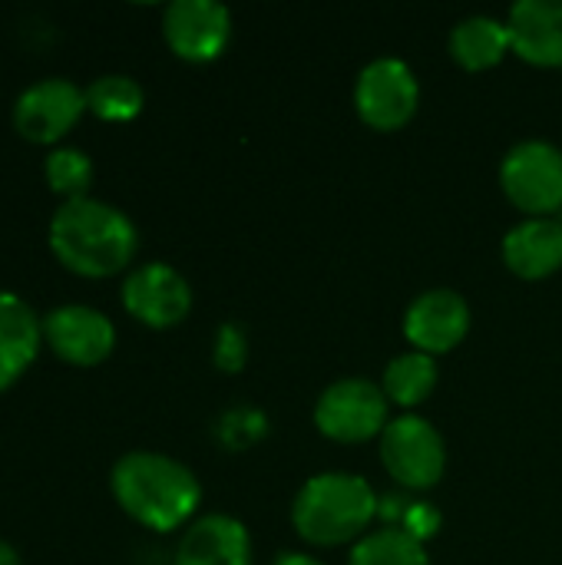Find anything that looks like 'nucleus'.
I'll return each instance as SVG.
<instances>
[{
    "label": "nucleus",
    "instance_id": "f257e3e1",
    "mask_svg": "<svg viewBox=\"0 0 562 565\" xmlns=\"http://www.w3.org/2000/svg\"><path fill=\"white\" fill-rule=\"evenodd\" d=\"M46 238L53 258L79 278H113L126 271L139 252L132 218L93 195L60 202Z\"/></svg>",
    "mask_w": 562,
    "mask_h": 565
},
{
    "label": "nucleus",
    "instance_id": "f03ea898",
    "mask_svg": "<svg viewBox=\"0 0 562 565\" xmlns=\"http://www.w3.org/2000/svg\"><path fill=\"white\" fill-rule=\"evenodd\" d=\"M109 493L119 510L152 533H172L185 526L199 503V477L176 457L156 450H129L109 470Z\"/></svg>",
    "mask_w": 562,
    "mask_h": 565
},
{
    "label": "nucleus",
    "instance_id": "7ed1b4c3",
    "mask_svg": "<svg viewBox=\"0 0 562 565\" xmlns=\"http://www.w3.org/2000/svg\"><path fill=\"white\" fill-rule=\"evenodd\" d=\"M381 503L374 487L344 470L315 473L301 483L291 503V523L315 546H344L368 536Z\"/></svg>",
    "mask_w": 562,
    "mask_h": 565
},
{
    "label": "nucleus",
    "instance_id": "20e7f679",
    "mask_svg": "<svg viewBox=\"0 0 562 565\" xmlns=\"http://www.w3.org/2000/svg\"><path fill=\"white\" fill-rule=\"evenodd\" d=\"M503 195L527 212V218L562 209V149L550 139H523L507 149L500 162Z\"/></svg>",
    "mask_w": 562,
    "mask_h": 565
},
{
    "label": "nucleus",
    "instance_id": "39448f33",
    "mask_svg": "<svg viewBox=\"0 0 562 565\" xmlns=\"http://www.w3.org/2000/svg\"><path fill=\"white\" fill-rule=\"evenodd\" d=\"M391 401L368 377H341L328 384L315 404V427L338 444H364L384 434Z\"/></svg>",
    "mask_w": 562,
    "mask_h": 565
},
{
    "label": "nucleus",
    "instance_id": "423d86ee",
    "mask_svg": "<svg viewBox=\"0 0 562 565\" xmlns=\"http://www.w3.org/2000/svg\"><path fill=\"white\" fill-rule=\"evenodd\" d=\"M381 463L401 487L431 490L447 470V444L427 417L401 414L381 434Z\"/></svg>",
    "mask_w": 562,
    "mask_h": 565
},
{
    "label": "nucleus",
    "instance_id": "0eeeda50",
    "mask_svg": "<svg viewBox=\"0 0 562 565\" xmlns=\"http://www.w3.org/2000/svg\"><path fill=\"white\" fill-rule=\"evenodd\" d=\"M417 103L421 83L401 56H378L354 79V109L371 129H401L417 113Z\"/></svg>",
    "mask_w": 562,
    "mask_h": 565
},
{
    "label": "nucleus",
    "instance_id": "6e6552de",
    "mask_svg": "<svg viewBox=\"0 0 562 565\" xmlns=\"http://www.w3.org/2000/svg\"><path fill=\"white\" fill-rule=\"evenodd\" d=\"M86 109V89L73 79L46 76L30 83L13 103V129L33 146H56Z\"/></svg>",
    "mask_w": 562,
    "mask_h": 565
},
{
    "label": "nucleus",
    "instance_id": "1a4fd4ad",
    "mask_svg": "<svg viewBox=\"0 0 562 565\" xmlns=\"http://www.w3.org/2000/svg\"><path fill=\"white\" fill-rule=\"evenodd\" d=\"M119 301H123L126 315L136 318L139 324L166 331V328H176L179 321H185V315L192 311V288H189L185 275L176 271L172 265L146 262V265H136L123 278Z\"/></svg>",
    "mask_w": 562,
    "mask_h": 565
},
{
    "label": "nucleus",
    "instance_id": "9d476101",
    "mask_svg": "<svg viewBox=\"0 0 562 565\" xmlns=\"http://www.w3.org/2000/svg\"><path fill=\"white\" fill-rule=\"evenodd\" d=\"M162 36L179 60L209 63L232 40V13L219 0H172L162 10Z\"/></svg>",
    "mask_w": 562,
    "mask_h": 565
},
{
    "label": "nucleus",
    "instance_id": "9b49d317",
    "mask_svg": "<svg viewBox=\"0 0 562 565\" xmlns=\"http://www.w3.org/2000/svg\"><path fill=\"white\" fill-rule=\"evenodd\" d=\"M43 344L73 367H96L116 348L113 321L89 305H60L43 315Z\"/></svg>",
    "mask_w": 562,
    "mask_h": 565
},
{
    "label": "nucleus",
    "instance_id": "f8f14e48",
    "mask_svg": "<svg viewBox=\"0 0 562 565\" xmlns=\"http://www.w3.org/2000/svg\"><path fill=\"white\" fill-rule=\"evenodd\" d=\"M470 331V305L454 288L421 291L404 311V338L431 358L454 351Z\"/></svg>",
    "mask_w": 562,
    "mask_h": 565
},
{
    "label": "nucleus",
    "instance_id": "ddd939ff",
    "mask_svg": "<svg viewBox=\"0 0 562 565\" xmlns=\"http://www.w3.org/2000/svg\"><path fill=\"white\" fill-rule=\"evenodd\" d=\"M172 565H252L248 526L229 513H209L189 523Z\"/></svg>",
    "mask_w": 562,
    "mask_h": 565
},
{
    "label": "nucleus",
    "instance_id": "4468645a",
    "mask_svg": "<svg viewBox=\"0 0 562 565\" xmlns=\"http://www.w3.org/2000/svg\"><path fill=\"white\" fill-rule=\"evenodd\" d=\"M510 46L533 66H562V0H520L507 17Z\"/></svg>",
    "mask_w": 562,
    "mask_h": 565
},
{
    "label": "nucleus",
    "instance_id": "2eb2a0df",
    "mask_svg": "<svg viewBox=\"0 0 562 565\" xmlns=\"http://www.w3.org/2000/svg\"><path fill=\"white\" fill-rule=\"evenodd\" d=\"M43 348V318L13 291H0V394L10 391Z\"/></svg>",
    "mask_w": 562,
    "mask_h": 565
},
{
    "label": "nucleus",
    "instance_id": "dca6fc26",
    "mask_svg": "<svg viewBox=\"0 0 562 565\" xmlns=\"http://www.w3.org/2000/svg\"><path fill=\"white\" fill-rule=\"evenodd\" d=\"M503 262L520 278H547L562 268V218H523L503 235Z\"/></svg>",
    "mask_w": 562,
    "mask_h": 565
},
{
    "label": "nucleus",
    "instance_id": "f3484780",
    "mask_svg": "<svg viewBox=\"0 0 562 565\" xmlns=\"http://www.w3.org/2000/svg\"><path fill=\"white\" fill-rule=\"evenodd\" d=\"M507 50H513L507 20H497L490 13L464 17L450 30V56L464 70H490L507 56Z\"/></svg>",
    "mask_w": 562,
    "mask_h": 565
},
{
    "label": "nucleus",
    "instance_id": "a211bd4d",
    "mask_svg": "<svg viewBox=\"0 0 562 565\" xmlns=\"http://www.w3.org/2000/svg\"><path fill=\"white\" fill-rule=\"evenodd\" d=\"M434 387H437V358L414 351V348L391 358V364L384 367V377H381V391L397 407L424 404L434 394Z\"/></svg>",
    "mask_w": 562,
    "mask_h": 565
},
{
    "label": "nucleus",
    "instance_id": "6ab92c4d",
    "mask_svg": "<svg viewBox=\"0 0 562 565\" xmlns=\"http://www.w3.org/2000/svg\"><path fill=\"white\" fill-rule=\"evenodd\" d=\"M146 93L126 73H103L86 86V109L103 122H129L142 113Z\"/></svg>",
    "mask_w": 562,
    "mask_h": 565
},
{
    "label": "nucleus",
    "instance_id": "aec40b11",
    "mask_svg": "<svg viewBox=\"0 0 562 565\" xmlns=\"http://www.w3.org/2000/svg\"><path fill=\"white\" fill-rule=\"evenodd\" d=\"M348 565H431V559L421 540L407 536L397 526H388L358 540L351 546Z\"/></svg>",
    "mask_w": 562,
    "mask_h": 565
},
{
    "label": "nucleus",
    "instance_id": "412c9836",
    "mask_svg": "<svg viewBox=\"0 0 562 565\" xmlns=\"http://www.w3.org/2000/svg\"><path fill=\"white\" fill-rule=\"evenodd\" d=\"M43 175L63 202L83 199L93 185V159L76 146H56L43 159Z\"/></svg>",
    "mask_w": 562,
    "mask_h": 565
},
{
    "label": "nucleus",
    "instance_id": "4be33fe9",
    "mask_svg": "<svg viewBox=\"0 0 562 565\" xmlns=\"http://www.w3.org/2000/svg\"><path fill=\"white\" fill-rule=\"evenodd\" d=\"M245 358H248V344H245V331L238 324H222L219 334H215V351H212V361L219 371L225 374H235L245 367Z\"/></svg>",
    "mask_w": 562,
    "mask_h": 565
},
{
    "label": "nucleus",
    "instance_id": "5701e85b",
    "mask_svg": "<svg viewBox=\"0 0 562 565\" xmlns=\"http://www.w3.org/2000/svg\"><path fill=\"white\" fill-rule=\"evenodd\" d=\"M437 526H441V516H437V510L427 507V503H414V500H411V507L401 510L397 530H404L407 536H414V540H421V543L431 540V536L437 533Z\"/></svg>",
    "mask_w": 562,
    "mask_h": 565
},
{
    "label": "nucleus",
    "instance_id": "b1692460",
    "mask_svg": "<svg viewBox=\"0 0 562 565\" xmlns=\"http://www.w3.org/2000/svg\"><path fill=\"white\" fill-rule=\"evenodd\" d=\"M272 565H321L315 556H308V553H282L278 559Z\"/></svg>",
    "mask_w": 562,
    "mask_h": 565
},
{
    "label": "nucleus",
    "instance_id": "393cba45",
    "mask_svg": "<svg viewBox=\"0 0 562 565\" xmlns=\"http://www.w3.org/2000/svg\"><path fill=\"white\" fill-rule=\"evenodd\" d=\"M0 565H20L17 550H13L10 543H3V540H0Z\"/></svg>",
    "mask_w": 562,
    "mask_h": 565
}]
</instances>
